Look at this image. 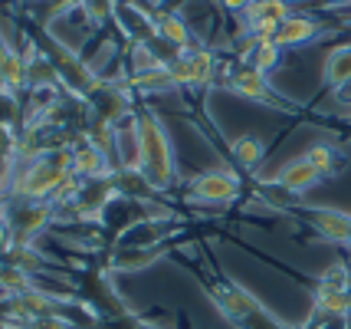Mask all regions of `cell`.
I'll return each instance as SVG.
<instances>
[{"instance_id":"cell-1","label":"cell","mask_w":351,"mask_h":329,"mask_svg":"<svg viewBox=\"0 0 351 329\" xmlns=\"http://www.w3.org/2000/svg\"><path fill=\"white\" fill-rule=\"evenodd\" d=\"M69 178H73V148H49L20 172L14 194L30 201H56V194H62Z\"/></svg>"},{"instance_id":"cell-2","label":"cell","mask_w":351,"mask_h":329,"mask_svg":"<svg viewBox=\"0 0 351 329\" xmlns=\"http://www.w3.org/2000/svg\"><path fill=\"white\" fill-rule=\"evenodd\" d=\"M135 135H138V155H141V165H138L141 174H145L158 191L171 188V185L178 181V161H174L171 141L154 112H138Z\"/></svg>"},{"instance_id":"cell-3","label":"cell","mask_w":351,"mask_h":329,"mask_svg":"<svg viewBox=\"0 0 351 329\" xmlns=\"http://www.w3.org/2000/svg\"><path fill=\"white\" fill-rule=\"evenodd\" d=\"M10 231H14L16 244H27L33 234H40L49 220L56 218V201H30V198H16L0 211Z\"/></svg>"},{"instance_id":"cell-4","label":"cell","mask_w":351,"mask_h":329,"mask_svg":"<svg viewBox=\"0 0 351 329\" xmlns=\"http://www.w3.org/2000/svg\"><path fill=\"white\" fill-rule=\"evenodd\" d=\"M210 299L220 306V313L233 319V323H250V319H263V306L250 297L246 290L233 286V283H220V286H210Z\"/></svg>"},{"instance_id":"cell-5","label":"cell","mask_w":351,"mask_h":329,"mask_svg":"<svg viewBox=\"0 0 351 329\" xmlns=\"http://www.w3.org/2000/svg\"><path fill=\"white\" fill-rule=\"evenodd\" d=\"M168 69H171V76H174L178 86H204V82L214 79L217 60H214L210 49H187V53H181Z\"/></svg>"},{"instance_id":"cell-6","label":"cell","mask_w":351,"mask_h":329,"mask_svg":"<svg viewBox=\"0 0 351 329\" xmlns=\"http://www.w3.org/2000/svg\"><path fill=\"white\" fill-rule=\"evenodd\" d=\"M191 194L197 198V201H233V198H240V178L233 172H223V168H217V172H207L194 178V185H191Z\"/></svg>"},{"instance_id":"cell-7","label":"cell","mask_w":351,"mask_h":329,"mask_svg":"<svg viewBox=\"0 0 351 329\" xmlns=\"http://www.w3.org/2000/svg\"><path fill=\"white\" fill-rule=\"evenodd\" d=\"M319 33V20H312V16H302V14H289L282 23H276L273 30L266 33L263 40L256 43H273V47H299V43H306Z\"/></svg>"},{"instance_id":"cell-8","label":"cell","mask_w":351,"mask_h":329,"mask_svg":"<svg viewBox=\"0 0 351 329\" xmlns=\"http://www.w3.org/2000/svg\"><path fill=\"white\" fill-rule=\"evenodd\" d=\"M286 16H289V3L286 0H253L250 10H246V30L253 33V40H263Z\"/></svg>"},{"instance_id":"cell-9","label":"cell","mask_w":351,"mask_h":329,"mask_svg":"<svg viewBox=\"0 0 351 329\" xmlns=\"http://www.w3.org/2000/svg\"><path fill=\"white\" fill-rule=\"evenodd\" d=\"M73 174L82 178V181H89V178H108V174H115V172L108 165L106 148H99L95 141L82 139V145L73 148Z\"/></svg>"},{"instance_id":"cell-10","label":"cell","mask_w":351,"mask_h":329,"mask_svg":"<svg viewBox=\"0 0 351 329\" xmlns=\"http://www.w3.org/2000/svg\"><path fill=\"white\" fill-rule=\"evenodd\" d=\"M230 86H233V93L246 95V99H256V102H266V106H282V102L276 99V93L269 89V82H266V73L253 69L250 63L240 66V69H233Z\"/></svg>"},{"instance_id":"cell-11","label":"cell","mask_w":351,"mask_h":329,"mask_svg":"<svg viewBox=\"0 0 351 329\" xmlns=\"http://www.w3.org/2000/svg\"><path fill=\"white\" fill-rule=\"evenodd\" d=\"M322 181V172L308 161L306 155L302 158H292L289 165L282 168V172L276 174V185H282L286 191H292V194H302V191H308V188H315Z\"/></svg>"},{"instance_id":"cell-12","label":"cell","mask_w":351,"mask_h":329,"mask_svg":"<svg viewBox=\"0 0 351 329\" xmlns=\"http://www.w3.org/2000/svg\"><path fill=\"white\" fill-rule=\"evenodd\" d=\"M308 218H312V227H315L322 237H328V240H335V244H348L351 240V214H345V211L319 207V211H312Z\"/></svg>"},{"instance_id":"cell-13","label":"cell","mask_w":351,"mask_h":329,"mask_svg":"<svg viewBox=\"0 0 351 329\" xmlns=\"http://www.w3.org/2000/svg\"><path fill=\"white\" fill-rule=\"evenodd\" d=\"M112 185H115V194H122L128 201H145V198H152L154 191H158L138 168H122V172H115L112 174Z\"/></svg>"},{"instance_id":"cell-14","label":"cell","mask_w":351,"mask_h":329,"mask_svg":"<svg viewBox=\"0 0 351 329\" xmlns=\"http://www.w3.org/2000/svg\"><path fill=\"white\" fill-rule=\"evenodd\" d=\"M154 27H158V40H165L168 47H174L178 53L191 49V30L184 23V16L178 14H158L154 16Z\"/></svg>"},{"instance_id":"cell-15","label":"cell","mask_w":351,"mask_h":329,"mask_svg":"<svg viewBox=\"0 0 351 329\" xmlns=\"http://www.w3.org/2000/svg\"><path fill=\"white\" fill-rule=\"evenodd\" d=\"M0 82L10 86V89L27 86V66H23V56H20L3 36H0Z\"/></svg>"},{"instance_id":"cell-16","label":"cell","mask_w":351,"mask_h":329,"mask_svg":"<svg viewBox=\"0 0 351 329\" xmlns=\"http://www.w3.org/2000/svg\"><path fill=\"white\" fill-rule=\"evenodd\" d=\"M325 82L335 86V89H345L351 86V43L348 47H338L325 56Z\"/></svg>"},{"instance_id":"cell-17","label":"cell","mask_w":351,"mask_h":329,"mask_svg":"<svg viewBox=\"0 0 351 329\" xmlns=\"http://www.w3.org/2000/svg\"><path fill=\"white\" fill-rule=\"evenodd\" d=\"M49 306H53V299L40 293V286H30V290H23V293H16L10 297V310L16 316H27V319H36V316H46L49 313Z\"/></svg>"},{"instance_id":"cell-18","label":"cell","mask_w":351,"mask_h":329,"mask_svg":"<svg viewBox=\"0 0 351 329\" xmlns=\"http://www.w3.org/2000/svg\"><path fill=\"white\" fill-rule=\"evenodd\" d=\"M230 152L237 158V165L256 168L263 161V155H266V145H263V139H256V135H237L233 145H230Z\"/></svg>"},{"instance_id":"cell-19","label":"cell","mask_w":351,"mask_h":329,"mask_svg":"<svg viewBox=\"0 0 351 329\" xmlns=\"http://www.w3.org/2000/svg\"><path fill=\"white\" fill-rule=\"evenodd\" d=\"M132 86L145 89V93H165V89H174L178 82H174L168 66H154V69H145V73H132Z\"/></svg>"},{"instance_id":"cell-20","label":"cell","mask_w":351,"mask_h":329,"mask_svg":"<svg viewBox=\"0 0 351 329\" xmlns=\"http://www.w3.org/2000/svg\"><path fill=\"white\" fill-rule=\"evenodd\" d=\"M315 310L325 316H345L351 313L348 290H315Z\"/></svg>"},{"instance_id":"cell-21","label":"cell","mask_w":351,"mask_h":329,"mask_svg":"<svg viewBox=\"0 0 351 329\" xmlns=\"http://www.w3.org/2000/svg\"><path fill=\"white\" fill-rule=\"evenodd\" d=\"M246 63L253 66V69H260V73H269V69L279 63V47H273V43H256V47L246 53Z\"/></svg>"},{"instance_id":"cell-22","label":"cell","mask_w":351,"mask_h":329,"mask_svg":"<svg viewBox=\"0 0 351 329\" xmlns=\"http://www.w3.org/2000/svg\"><path fill=\"white\" fill-rule=\"evenodd\" d=\"M306 158L322 172V178H325V174H332V172L338 168L335 148H328V145H315V148H308V155H306Z\"/></svg>"},{"instance_id":"cell-23","label":"cell","mask_w":351,"mask_h":329,"mask_svg":"<svg viewBox=\"0 0 351 329\" xmlns=\"http://www.w3.org/2000/svg\"><path fill=\"white\" fill-rule=\"evenodd\" d=\"M79 7L86 10L92 27H99V23H106L108 16L115 14V0H79Z\"/></svg>"},{"instance_id":"cell-24","label":"cell","mask_w":351,"mask_h":329,"mask_svg":"<svg viewBox=\"0 0 351 329\" xmlns=\"http://www.w3.org/2000/svg\"><path fill=\"white\" fill-rule=\"evenodd\" d=\"M348 280H351V270L345 264H332L319 280V290H348Z\"/></svg>"},{"instance_id":"cell-25","label":"cell","mask_w":351,"mask_h":329,"mask_svg":"<svg viewBox=\"0 0 351 329\" xmlns=\"http://www.w3.org/2000/svg\"><path fill=\"white\" fill-rule=\"evenodd\" d=\"M16 89L3 86L0 82V126H10L14 128V119H16Z\"/></svg>"},{"instance_id":"cell-26","label":"cell","mask_w":351,"mask_h":329,"mask_svg":"<svg viewBox=\"0 0 351 329\" xmlns=\"http://www.w3.org/2000/svg\"><path fill=\"white\" fill-rule=\"evenodd\" d=\"M27 329H73L62 316H56V313H46V316H36V319H30L27 323Z\"/></svg>"},{"instance_id":"cell-27","label":"cell","mask_w":351,"mask_h":329,"mask_svg":"<svg viewBox=\"0 0 351 329\" xmlns=\"http://www.w3.org/2000/svg\"><path fill=\"white\" fill-rule=\"evenodd\" d=\"M16 240H14V231H10V224H7V218L0 214V251L7 253L10 247H14Z\"/></svg>"},{"instance_id":"cell-28","label":"cell","mask_w":351,"mask_h":329,"mask_svg":"<svg viewBox=\"0 0 351 329\" xmlns=\"http://www.w3.org/2000/svg\"><path fill=\"white\" fill-rule=\"evenodd\" d=\"M250 3H253V0H223V7H227V10H250Z\"/></svg>"},{"instance_id":"cell-29","label":"cell","mask_w":351,"mask_h":329,"mask_svg":"<svg viewBox=\"0 0 351 329\" xmlns=\"http://www.w3.org/2000/svg\"><path fill=\"white\" fill-rule=\"evenodd\" d=\"M141 3H148V7H161L165 0H141Z\"/></svg>"},{"instance_id":"cell-30","label":"cell","mask_w":351,"mask_h":329,"mask_svg":"<svg viewBox=\"0 0 351 329\" xmlns=\"http://www.w3.org/2000/svg\"><path fill=\"white\" fill-rule=\"evenodd\" d=\"M328 3H348V0H328Z\"/></svg>"},{"instance_id":"cell-31","label":"cell","mask_w":351,"mask_h":329,"mask_svg":"<svg viewBox=\"0 0 351 329\" xmlns=\"http://www.w3.org/2000/svg\"><path fill=\"white\" fill-rule=\"evenodd\" d=\"M141 329H154V326H141Z\"/></svg>"}]
</instances>
